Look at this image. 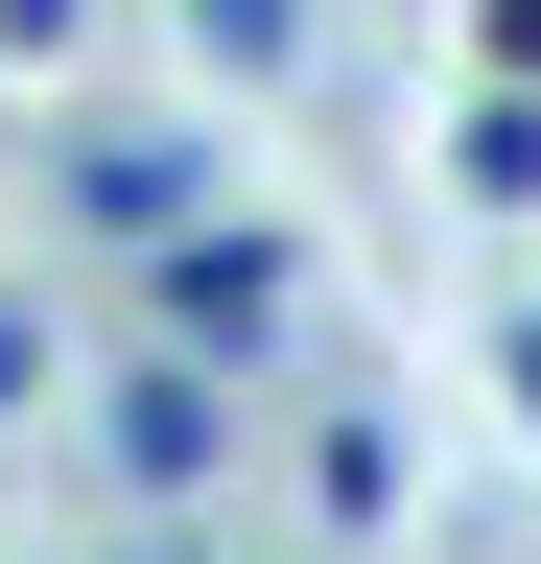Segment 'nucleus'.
Listing matches in <instances>:
<instances>
[{
    "mask_svg": "<svg viewBox=\"0 0 541 564\" xmlns=\"http://www.w3.org/2000/svg\"><path fill=\"white\" fill-rule=\"evenodd\" d=\"M24 377H47V329H24V306H0V400H24Z\"/></svg>",
    "mask_w": 541,
    "mask_h": 564,
    "instance_id": "0eeeda50",
    "label": "nucleus"
},
{
    "mask_svg": "<svg viewBox=\"0 0 541 564\" xmlns=\"http://www.w3.org/2000/svg\"><path fill=\"white\" fill-rule=\"evenodd\" d=\"M306 518H329V541H377V518H400V400H377V377H329V400H306Z\"/></svg>",
    "mask_w": 541,
    "mask_h": 564,
    "instance_id": "20e7f679",
    "label": "nucleus"
},
{
    "mask_svg": "<svg viewBox=\"0 0 541 564\" xmlns=\"http://www.w3.org/2000/svg\"><path fill=\"white\" fill-rule=\"evenodd\" d=\"M518 400H541V306H518Z\"/></svg>",
    "mask_w": 541,
    "mask_h": 564,
    "instance_id": "1a4fd4ad",
    "label": "nucleus"
},
{
    "mask_svg": "<svg viewBox=\"0 0 541 564\" xmlns=\"http://www.w3.org/2000/svg\"><path fill=\"white\" fill-rule=\"evenodd\" d=\"M495 70H541V0H495Z\"/></svg>",
    "mask_w": 541,
    "mask_h": 564,
    "instance_id": "6e6552de",
    "label": "nucleus"
},
{
    "mask_svg": "<svg viewBox=\"0 0 541 564\" xmlns=\"http://www.w3.org/2000/svg\"><path fill=\"white\" fill-rule=\"evenodd\" d=\"M95 470H118V494H213V470H236L213 352H118V377H95Z\"/></svg>",
    "mask_w": 541,
    "mask_h": 564,
    "instance_id": "f03ea898",
    "label": "nucleus"
},
{
    "mask_svg": "<svg viewBox=\"0 0 541 564\" xmlns=\"http://www.w3.org/2000/svg\"><path fill=\"white\" fill-rule=\"evenodd\" d=\"M447 165H470V212H541V70H495V95H470Z\"/></svg>",
    "mask_w": 541,
    "mask_h": 564,
    "instance_id": "39448f33",
    "label": "nucleus"
},
{
    "mask_svg": "<svg viewBox=\"0 0 541 564\" xmlns=\"http://www.w3.org/2000/svg\"><path fill=\"white\" fill-rule=\"evenodd\" d=\"M47 188H72V236H188V212H213V141L188 118H72Z\"/></svg>",
    "mask_w": 541,
    "mask_h": 564,
    "instance_id": "7ed1b4c3",
    "label": "nucleus"
},
{
    "mask_svg": "<svg viewBox=\"0 0 541 564\" xmlns=\"http://www.w3.org/2000/svg\"><path fill=\"white\" fill-rule=\"evenodd\" d=\"M213 47H236V70H283V47H306V0H213Z\"/></svg>",
    "mask_w": 541,
    "mask_h": 564,
    "instance_id": "423d86ee",
    "label": "nucleus"
},
{
    "mask_svg": "<svg viewBox=\"0 0 541 564\" xmlns=\"http://www.w3.org/2000/svg\"><path fill=\"white\" fill-rule=\"evenodd\" d=\"M142 329H165V352H213V377H283V352H306V259L188 212V236H142Z\"/></svg>",
    "mask_w": 541,
    "mask_h": 564,
    "instance_id": "f257e3e1",
    "label": "nucleus"
}]
</instances>
